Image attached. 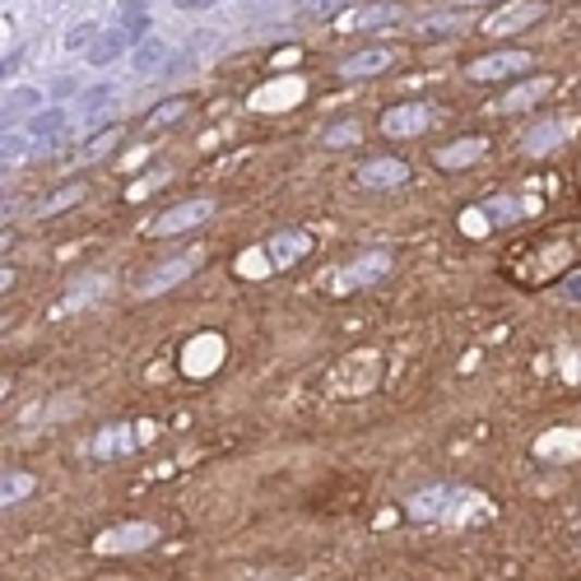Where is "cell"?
Segmentation results:
<instances>
[{
  "label": "cell",
  "instance_id": "7402d4cb",
  "mask_svg": "<svg viewBox=\"0 0 581 581\" xmlns=\"http://www.w3.org/2000/svg\"><path fill=\"white\" fill-rule=\"evenodd\" d=\"M164 61H168V47H164V43H154V38L135 51V70H140V75H149V70H158Z\"/></svg>",
  "mask_w": 581,
  "mask_h": 581
},
{
  "label": "cell",
  "instance_id": "83f0119b",
  "mask_svg": "<svg viewBox=\"0 0 581 581\" xmlns=\"http://www.w3.org/2000/svg\"><path fill=\"white\" fill-rule=\"evenodd\" d=\"M178 10H209V5H219V0H172Z\"/></svg>",
  "mask_w": 581,
  "mask_h": 581
},
{
  "label": "cell",
  "instance_id": "9a60e30c",
  "mask_svg": "<svg viewBox=\"0 0 581 581\" xmlns=\"http://www.w3.org/2000/svg\"><path fill=\"white\" fill-rule=\"evenodd\" d=\"M484 140H456V145H447V149H437L433 154V164L437 168H470L474 158H484Z\"/></svg>",
  "mask_w": 581,
  "mask_h": 581
},
{
  "label": "cell",
  "instance_id": "5bb4252c",
  "mask_svg": "<svg viewBox=\"0 0 581 581\" xmlns=\"http://www.w3.org/2000/svg\"><path fill=\"white\" fill-rule=\"evenodd\" d=\"M131 447H135L131 428L126 424H112V428H102L94 443H89V456H94V461H112V456H126Z\"/></svg>",
  "mask_w": 581,
  "mask_h": 581
},
{
  "label": "cell",
  "instance_id": "ba28073f",
  "mask_svg": "<svg viewBox=\"0 0 581 581\" xmlns=\"http://www.w3.org/2000/svg\"><path fill=\"white\" fill-rule=\"evenodd\" d=\"M312 252V233H303V228H285V233H275L266 242V261H270V270H285L293 266L298 256H307Z\"/></svg>",
  "mask_w": 581,
  "mask_h": 581
},
{
  "label": "cell",
  "instance_id": "603a6c76",
  "mask_svg": "<svg viewBox=\"0 0 581 581\" xmlns=\"http://www.w3.org/2000/svg\"><path fill=\"white\" fill-rule=\"evenodd\" d=\"M80 196H84V186H80V182H70V186L57 191V196H47V201L38 205V215H61V209H65V205H75Z\"/></svg>",
  "mask_w": 581,
  "mask_h": 581
},
{
  "label": "cell",
  "instance_id": "ffe728a7",
  "mask_svg": "<svg viewBox=\"0 0 581 581\" xmlns=\"http://www.w3.org/2000/svg\"><path fill=\"white\" fill-rule=\"evenodd\" d=\"M549 89H554V80H544V75H540V80H531V84H521V89L507 94V98H503V108H507V112H512V108H525V102H535L540 94H549Z\"/></svg>",
  "mask_w": 581,
  "mask_h": 581
},
{
  "label": "cell",
  "instance_id": "30bf717a",
  "mask_svg": "<svg viewBox=\"0 0 581 581\" xmlns=\"http://www.w3.org/2000/svg\"><path fill=\"white\" fill-rule=\"evenodd\" d=\"M404 178H410V164H400V158H367L359 168V186H367V191H391Z\"/></svg>",
  "mask_w": 581,
  "mask_h": 581
},
{
  "label": "cell",
  "instance_id": "3957f363",
  "mask_svg": "<svg viewBox=\"0 0 581 581\" xmlns=\"http://www.w3.org/2000/svg\"><path fill=\"white\" fill-rule=\"evenodd\" d=\"M544 0H512V5H498L488 14V20L480 24L484 33H493V38H507V33H521V28H531L535 20H544Z\"/></svg>",
  "mask_w": 581,
  "mask_h": 581
},
{
  "label": "cell",
  "instance_id": "484cf974",
  "mask_svg": "<svg viewBox=\"0 0 581 581\" xmlns=\"http://www.w3.org/2000/svg\"><path fill=\"white\" fill-rule=\"evenodd\" d=\"M340 5H344V0H298V10H303V14H312V20H316V14L340 10Z\"/></svg>",
  "mask_w": 581,
  "mask_h": 581
},
{
  "label": "cell",
  "instance_id": "2e32d148",
  "mask_svg": "<svg viewBox=\"0 0 581 581\" xmlns=\"http://www.w3.org/2000/svg\"><path fill=\"white\" fill-rule=\"evenodd\" d=\"M43 89H33V84H20V89H10V98H5V121H20V117H28V112H38L43 108Z\"/></svg>",
  "mask_w": 581,
  "mask_h": 581
},
{
  "label": "cell",
  "instance_id": "d4e9b609",
  "mask_svg": "<svg viewBox=\"0 0 581 581\" xmlns=\"http://www.w3.org/2000/svg\"><path fill=\"white\" fill-rule=\"evenodd\" d=\"M28 493H33V480H28V474H10L5 488H0V498H5V507H10V503L28 498Z\"/></svg>",
  "mask_w": 581,
  "mask_h": 581
},
{
  "label": "cell",
  "instance_id": "6da1fadb",
  "mask_svg": "<svg viewBox=\"0 0 581 581\" xmlns=\"http://www.w3.org/2000/svg\"><path fill=\"white\" fill-rule=\"evenodd\" d=\"M456 503H480L470 488H461V484H433V488H424V493H414L410 498V517L414 521H451L461 507Z\"/></svg>",
  "mask_w": 581,
  "mask_h": 581
},
{
  "label": "cell",
  "instance_id": "cb8c5ba5",
  "mask_svg": "<svg viewBox=\"0 0 581 581\" xmlns=\"http://www.w3.org/2000/svg\"><path fill=\"white\" fill-rule=\"evenodd\" d=\"M326 145L330 149H340V145H354V140H359V121H336V126H326Z\"/></svg>",
  "mask_w": 581,
  "mask_h": 581
},
{
  "label": "cell",
  "instance_id": "ac0fdd59",
  "mask_svg": "<svg viewBox=\"0 0 581 581\" xmlns=\"http://www.w3.org/2000/svg\"><path fill=\"white\" fill-rule=\"evenodd\" d=\"M191 112V102L186 98H168V102H158V108L145 117V131H164V126H172V121H182Z\"/></svg>",
  "mask_w": 581,
  "mask_h": 581
},
{
  "label": "cell",
  "instance_id": "8992f818",
  "mask_svg": "<svg viewBox=\"0 0 581 581\" xmlns=\"http://www.w3.org/2000/svg\"><path fill=\"white\" fill-rule=\"evenodd\" d=\"M428 121H433V112L424 108V102H400V108H386L382 112V135L410 140V135H424Z\"/></svg>",
  "mask_w": 581,
  "mask_h": 581
},
{
  "label": "cell",
  "instance_id": "e0dca14e",
  "mask_svg": "<svg viewBox=\"0 0 581 581\" xmlns=\"http://www.w3.org/2000/svg\"><path fill=\"white\" fill-rule=\"evenodd\" d=\"M391 20H400V10L396 5H367V10H359V14H349V20H340V28H382V24H391Z\"/></svg>",
  "mask_w": 581,
  "mask_h": 581
},
{
  "label": "cell",
  "instance_id": "52a82bcc",
  "mask_svg": "<svg viewBox=\"0 0 581 581\" xmlns=\"http://www.w3.org/2000/svg\"><path fill=\"white\" fill-rule=\"evenodd\" d=\"M391 270V252L386 246H377V252H367V256H359L354 266H344L340 275H336V289H363V285H377V279Z\"/></svg>",
  "mask_w": 581,
  "mask_h": 581
},
{
  "label": "cell",
  "instance_id": "4316f807",
  "mask_svg": "<svg viewBox=\"0 0 581 581\" xmlns=\"http://www.w3.org/2000/svg\"><path fill=\"white\" fill-rule=\"evenodd\" d=\"M558 298H562V303H581V270L562 279V285H558Z\"/></svg>",
  "mask_w": 581,
  "mask_h": 581
},
{
  "label": "cell",
  "instance_id": "5b68a950",
  "mask_svg": "<svg viewBox=\"0 0 581 581\" xmlns=\"http://www.w3.org/2000/svg\"><path fill=\"white\" fill-rule=\"evenodd\" d=\"M209 215H215V201H182V205H172L168 215H158L149 223V233L154 238H178V233H186V228H201Z\"/></svg>",
  "mask_w": 581,
  "mask_h": 581
},
{
  "label": "cell",
  "instance_id": "7c38bea8",
  "mask_svg": "<svg viewBox=\"0 0 581 581\" xmlns=\"http://www.w3.org/2000/svg\"><path fill=\"white\" fill-rule=\"evenodd\" d=\"M562 135H568V117H554V121H540V126H531V135L521 140V149L540 158V154H549L554 145H562Z\"/></svg>",
  "mask_w": 581,
  "mask_h": 581
},
{
  "label": "cell",
  "instance_id": "7a4b0ae2",
  "mask_svg": "<svg viewBox=\"0 0 581 581\" xmlns=\"http://www.w3.org/2000/svg\"><path fill=\"white\" fill-rule=\"evenodd\" d=\"M149 544H158V525L154 521H126V525L102 531L94 540V549L112 558V554H140V549H149Z\"/></svg>",
  "mask_w": 581,
  "mask_h": 581
},
{
  "label": "cell",
  "instance_id": "9c48e42d",
  "mask_svg": "<svg viewBox=\"0 0 581 581\" xmlns=\"http://www.w3.org/2000/svg\"><path fill=\"white\" fill-rule=\"evenodd\" d=\"M525 65H531V57H525V51H493V57L470 61V65H465V75H470V80H480V84H488V80L517 75V70H525Z\"/></svg>",
  "mask_w": 581,
  "mask_h": 581
},
{
  "label": "cell",
  "instance_id": "4fadbf2b",
  "mask_svg": "<svg viewBox=\"0 0 581 581\" xmlns=\"http://www.w3.org/2000/svg\"><path fill=\"white\" fill-rule=\"evenodd\" d=\"M484 215H488L493 228L517 223V219H525V215H535V196H498V201L484 205Z\"/></svg>",
  "mask_w": 581,
  "mask_h": 581
},
{
  "label": "cell",
  "instance_id": "d6986e66",
  "mask_svg": "<svg viewBox=\"0 0 581 581\" xmlns=\"http://www.w3.org/2000/svg\"><path fill=\"white\" fill-rule=\"evenodd\" d=\"M61 126H65V112H61V108H51L47 117H38V121H33V126H28L33 145H51V140L61 135Z\"/></svg>",
  "mask_w": 581,
  "mask_h": 581
},
{
  "label": "cell",
  "instance_id": "277c9868",
  "mask_svg": "<svg viewBox=\"0 0 581 581\" xmlns=\"http://www.w3.org/2000/svg\"><path fill=\"white\" fill-rule=\"evenodd\" d=\"M201 252H186V256H178V261H164V266H154V270H145L140 275V298H154V293H168L172 285H182L186 275H196L201 270Z\"/></svg>",
  "mask_w": 581,
  "mask_h": 581
},
{
  "label": "cell",
  "instance_id": "8fae6325",
  "mask_svg": "<svg viewBox=\"0 0 581 581\" xmlns=\"http://www.w3.org/2000/svg\"><path fill=\"white\" fill-rule=\"evenodd\" d=\"M386 65H391V51H386V47H363V51H354V57L340 61V75L344 80H367V75H382Z\"/></svg>",
  "mask_w": 581,
  "mask_h": 581
},
{
  "label": "cell",
  "instance_id": "44dd1931",
  "mask_svg": "<svg viewBox=\"0 0 581 581\" xmlns=\"http://www.w3.org/2000/svg\"><path fill=\"white\" fill-rule=\"evenodd\" d=\"M98 38H102V28H98L94 20H80L75 28L65 33V51H80V47H89V51H94V43H98Z\"/></svg>",
  "mask_w": 581,
  "mask_h": 581
}]
</instances>
